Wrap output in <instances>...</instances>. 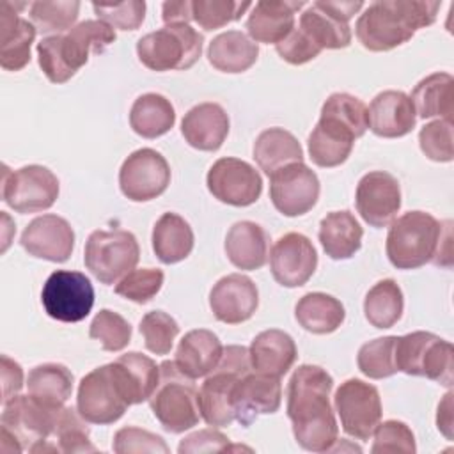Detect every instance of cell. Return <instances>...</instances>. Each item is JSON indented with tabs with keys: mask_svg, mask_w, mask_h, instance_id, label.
<instances>
[{
	"mask_svg": "<svg viewBox=\"0 0 454 454\" xmlns=\"http://www.w3.org/2000/svg\"><path fill=\"white\" fill-rule=\"evenodd\" d=\"M333 378L319 365L303 364L287 383V417L298 445L309 452H330L339 426L330 404Z\"/></svg>",
	"mask_w": 454,
	"mask_h": 454,
	"instance_id": "1",
	"label": "cell"
},
{
	"mask_svg": "<svg viewBox=\"0 0 454 454\" xmlns=\"http://www.w3.org/2000/svg\"><path fill=\"white\" fill-rule=\"evenodd\" d=\"M385 248L397 270H415L431 261L450 266V222H438L426 211H408L392 220Z\"/></svg>",
	"mask_w": 454,
	"mask_h": 454,
	"instance_id": "2",
	"label": "cell"
},
{
	"mask_svg": "<svg viewBox=\"0 0 454 454\" xmlns=\"http://www.w3.org/2000/svg\"><path fill=\"white\" fill-rule=\"evenodd\" d=\"M440 2L378 0L356 20L355 34L369 51H390L408 43L419 28L434 23Z\"/></svg>",
	"mask_w": 454,
	"mask_h": 454,
	"instance_id": "3",
	"label": "cell"
},
{
	"mask_svg": "<svg viewBox=\"0 0 454 454\" xmlns=\"http://www.w3.org/2000/svg\"><path fill=\"white\" fill-rule=\"evenodd\" d=\"M115 28L101 20H85L66 34L46 35L37 43V62L51 83H66L87 64L90 51L103 53L115 41Z\"/></svg>",
	"mask_w": 454,
	"mask_h": 454,
	"instance_id": "4",
	"label": "cell"
},
{
	"mask_svg": "<svg viewBox=\"0 0 454 454\" xmlns=\"http://www.w3.org/2000/svg\"><path fill=\"white\" fill-rule=\"evenodd\" d=\"M199 390L174 360L160 364V381L149 399L153 415L168 433H184L199 424Z\"/></svg>",
	"mask_w": 454,
	"mask_h": 454,
	"instance_id": "5",
	"label": "cell"
},
{
	"mask_svg": "<svg viewBox=\"0 0 454 454\" xmlns=\"http://www.w3.org/2000/svg\"><path fill=\"white\" fill-rule=\"evenodd\" d=\"M60 410L46 408L30 394L12 395L4 403L2 411V450L34 452L35 447L55 434Z\"/></svg>",
	"mask_w": 454,
	"mask_h": 454,
	"instance_id": "6",
	"label": "cell"
},
{
	"mask_svg": "<svg viewBox=\"0 0 454 454\" xmlns=\"http://www.w3.org/2000/svg\"><path fill=\"white\" fill-rule=\"evenodd\" d=\"M248 371H252V365L245 346L231 344L223 348L220 364L207 374L199 390V411L207 426L225 427L234 422L232 388Z\"/></svg>",
	"mask_w": 454,
	"mask_h": 454,
	"instance_id": "7",
	"label": "cell"
},
{
	"mask_svg": "<svg viewBox=\"0 0 454 454\" xmlns=\"http://www.w3.org/2000/svg\"><path fill=\"white\" fill-rule=\"evenodd\" d=\"M204 37L188 23L165 25L137 43L138 60L151 71L190 69L202 55Z\"/></svg>",
	"mask_w": 454,
	"mask_h": 454,
	"instance_id": "8",
	"label": "cell"
},
{
	"mask_svg": "<svg viewBox=\"0 0 454 454\" xmlns=\"http://www.w3.org/2000/svg\"><path fill=\"white\" fill-rule=\"evenodd\" d=\"M452 344L431 332H411L395 337L394 362L397 372L424 376L440 385H452Z\"/></svg>",
	"mask_w": 454,
	"mask_h": 454,
	"instance_id": "9",
	"label": "cell"
},
{
	"mask_svg": "<svg viewBox=\"0 0 454 454\" xmlns=\"http://www.w3.org/2000/svg\"><path fill=\"white\" fill-rule=\"evenodd\" d=\"M140 259V247L129 231H94L85 241V268L106 286L117 284L135 270Z\"/></svg>",
	"mask_w": 454,
	"mask_h": 454,
	"instance_id": "10",
	"label": "cell"
},
{
	"mask_svg": "<svg viewBox=\"0 0 454 454\" xmlns=\"http://www.w3.org/2000/svg\"><path fill=\"white\" fill-rule=\"evenodd\" d=\"M333 406L342 431L355 440H369L381 420V397L374 385L349 378L335 390Z\"/></svg>",
	"mask_w": 454,
	"mask_h": 454,
	"instance_id": "11",
	"label": "cell"
},
{
	"mask_svg": "<svg viewBox=\"0 0 454 454\" xmlns=\"http://www.w3.org/2000/svg\"><path fill=\"white\" fill-rule=\"evenodd\" d=\"M2 184L4 202L21 215L50 209L59 197V179L43 165H25L12 172L4 167Z\"/></svg>",
	"mask_w": 454,
	"mask_h": 454,
	"instance_id": "12",
	"label": "cell"
},
{
	"mask_svg": "<svg viewBox=\"0 0 454 454\" xmlns=\"http://www.w3.org/2000/svg\"><path fill=\"white\" fill-rule=\"evenodd\" d=\"M46 314L60 323H78L85 319L94 305V287L80 271H53L41 291Z\"/></svg>",
	"mask_w": 454,
	"mask_h": 454,
	"instance_id": "13",
	"label": "cell"
},
{
	"mask_svg": "<svg viewBox=\"0 0 454 454\" xmlns=\"http://www.w3.org/2000/svg\"><path fill=\"white\" fill-rule=\"evenodd\" d=\"M129 403L119 388L110 364L92 369L78 385L76 410L89 424H114L117 422Z\"/></svg>",
	"mask_w": 454,
	"mask_h": 454,
	"instance_id": "14",
	"label": "cell"
},
{
	"mask_svg": "<svg viewBox=\"0 0 454 454\" xmlns=\"http://www.w3.org/2000/svg\"><path fill=\"white\" fill-rule=\"evenodd\" d=\"M168 184L170 167L156 149H137L121 165L119 186L122 195L133 202L153 200L160 197Z\"/></svg>",
	"mask_w": 454,
	"mask_h": 454,
	"instance_id": "15",
	"label": "cell"
},
{
	"mask_svg": "<svg viewBox=\"0 0 454 454\" xmlns=\"http://www.w3.org/2000/svg\"><path fill=\"white\" fill-rule=\"evenodd\" d=\"M206 184L216 200L236 207L252 206L262 193L261 174L248 161L229 156L211 165Z\"/></svg>",
	"mask_w": 454,
	"mask_h": 454,
	"instance_id": "16",
	"label": "cell"
},
{
	"mask_svg": "<svg viewBox=\"0 0 454 454\" xmlns=\"http://www.w3.org/2000/svg\"><path fill=\"white\" fill-rule=\"evenodd\" d=\"M317 174L303 161L291 163L270 176V199L284 216L309 213L319 199Z\"/></svg>",
	"mask_w": 454,
	"mask_h": 454,
	"instance_id": "17",
	"label": "cell"
},
{
	"mask_svg": "<svg viewBox=\"0 0 454 454\" xmlns=\"http://www.w3.org/2000/svg\"><path fill=\"white\" fill-rule=\"evenodd\" d=\"M317 268V252L301 232L280 236L270 252L273 278L284 287H300L309 282Z\"/></svg>",
	"mask_w": 454,
	"mask_h": 454,
	"instance_id": "18",
	"label": "cell"
},
{
	"mask_svg": "<svg viewBox=\"0 0 454 454\" xmlns=\"http://www.w3.org/2000/svg\"><path fill=\"white\" fill-rule=\"evenodd\" d=\"M356 211L371 227H387L401 209L399 181L385 172L372 170L362 176L355 193Z\"/></svg>",
	"mask_w": 454,
	"mask_h": 454,
	"instance_id": "19",
	"label": "cell"
},
{
	"mask_svg": "<svg viewBox=\"0 0 454 454\" xmlns=\"http://www.w3.org/2000/svg\"><path fill=\"white\" fill-rule=\"evenodd\" d=\"M232 413L243 427L264 413H275L282 403L280 378L248 371L243 374L232 388Z\"/></svg>",
	"mask_w": 454,
	"mask_h": 454,
	"instance_id": "20",
	"label": "cell"
},
{
	"mask_svg": "<svg viewBox=\"0 0 454 454\" xmlns=\"http://www.w3.org/2000/svg\"><path fill=\"white\" fill-rule=\"evenodd\" d=\"M20 243L37 259L66 262L74 248V231L66 218L59 215H43L25 227Z\"/></svg>",
	"mask_w": 454,
	"mask_h": 454,
	"instance_id": "21",
	"label": "cell"
},
{
	"mask_svg": "<svg viewBox=\"0 0 454 454\" xmlns=\"http://www.w3.org/2000/svg\"><path fill=\"white\" fill-rule=\"evenodd\" d=\"M259 305V291L252 278L241 273L222 277L209 291L213 316L227 325L248 321Z\"/></svg>",
	"mask_w": 454,
	"mask_h": 454,
	"instance_id": "22",
	"label": "cell"
},
{
	"mask_svg": "<svg viewBox=\"0 0 454 454\" xmlns=\"http://www.w3.org/2000/svg\"><path fill=\"white\" fill-rule=\"evenodd\" d=\"M356 138L360 137L349 124L321 110L319 121L307 140L309 156L317 167H339L349 158Z\"/></svg>",
	"mask_w": 454,
	"mask_h": 454,
	"instance_id": "23",
	"label": "cell"
},
{
	"mask_svg": "<svg viewBox=\"0 0 454 454\" xmlns=\"http://www.w3.org/2000/svg\"><path fill=\"white\" fill-rule=\"evenodd\" d=\"M25 4L4 0L0 4V66L5 71H20L30 62V46L35 39V25L21 18L18 9Z\"/></svg>",
	"mask_w": 454,
	"mask_h": 454,
	"instance_id": "24",
	"label": "cell"
},
{
	"mask_svg": "<svg viewBox=\"0 0 454 454\" xmlns=\"http://www.w3.org/2000/svg\"><path fill=\"white\" fill-rule=\"evenodd\" d=\"M369 128L376 137L399 138L408 135L417 122L415 106L403 90H383L374 96L367 108Z\"/></svg>",
	"mask_w": 454,
	"mask_h": 454,
	"instance_id": "25",
	"label": "cell"
},
{
	"mask_svg": "<svg viewBox=\"0 0 454 454\" xmlns=\"http://www.w3.org/2000/svg\"><path fill=\"white\" fill-rule=\"evenodd\" d=\"M305 2L289 0H261L252 7L247 20V30L254 43L278 44L294 28L296 12Z\"/></svg>",
	"mask_w": 454,
	"mask_h": 454,
	"instance_id": "26",
	"label": "cell"
},
{
	"mask_svg": "<svg viewBox=\"0 0 454 454\" xmlns=\"http://www.w3.org/2000/svg\"><path fill=\"white\" fill-rule=\"evenodd\" d=\"M181 133L193 149L218 151L229 135V115L218 103H199L184 114Z\"/></svg>",
	"mask_w": 454,
	"mask_h": 454,
	"instance_id": "27",
	"label": "cell"
},
{
	"mask_svg": "<svg viewBox=\"0 0 454 454\" xmlns=\"http://www.w3.org/2000/svg\"><path fill=\"white\" fill-rule=\"evenodd\" d=\"M110 367L129 406L151 399L160 381V365L153 358L138 351H129L110 362Z\"/></svg>",
	"mask_w": 454,
	"mask_h": 454,
	"instance_id": "28",
	"label": "cell"
},
{
	"mask_svg": "<svg viewBox=\"0 0 454 454\" xmlns=\"http://www.w3.org/2000/svg\"><path fill=\"white\" fill-rule=\"evenodd\" d=\"M252 371L282 378L298 356L293 337L284 330H264L257 333L248 348Z\"/></svg>",
	"mask_w": 454,
	"mask_h": 454,
	"instance_id": "29",
	"label": "cell"
},
{
	"mask_svg": "<svg viewBox=\"0 0 454 454\" xmlns=\"http://www.w3.org/2000/svg\"><path fill=\"white\" fill-rule=\"evenodd\" d=\"M223 355V346L216 333L206 328L190 330L179 340L176 349V365L190 378L207 376L218 364Z\"/></svg>",
	"mask_w": 454,
	"mask_h": 454,
	"instance_id": "30",
	"label": "cell"
},
{
	"mask_svg": "<svg viewBox=\"0 0 454 454\" xmlns=\"http://www.w3.org/2000/svg\"><path fill=\"white\" fill-rule=\"evenodd\" d=\"M268 232L255 222H236L225 236L227 259L239 270H259L268 261Z\"/></svg>",
	"mask_w": 454,
	"mask_h": 454,
	"instance_id": "31",
	"label": "cell"
},
{
	"mask_svg": "<svg viewBox=\"0 0 454 454\" xmlns=\"http://www.w3.org/2000/svg\"><path fill=\"white\" fill-rule=\"evenodd\" d=\"M364 229L348 209L332 211L319 222V243L330 259L353 257L362 247Z\"/></svg>",
	"mask_w": 454,
	"mask_h": 454,
	"instance_id": "32",
	"label": "cell"
},
{
	"mask_svg": "<svg viewBox=\"0 0 454 454\" xmlns=\"http://www.w3.org/2000/svg\"><path fill=\"white\" fill-rule=\"evenodd\" d=\"M153 250L163 264H176L186 259L195 243L190 223L177 213H163L153 227Z\"/></svg>",
	"mask_w": 454,
	"mask_h": 454,
	"instance_id": "33",
	"label": "cell"
},
{
	"mask_svg": "<svg viewBox=\"0 0 454 454\" xmlns=\"http://www.w3.org/2000/svg\"><path fill=\"white\" fill-rule=\"evenodd\" d=\"M259 57V46L239 30L218 34L207 46L209 64L222 73H243Z\"/></svg>",
	"mask_w": 454,
	"mask_h": 454,
	"instance_id": "34",
	"label": "cell"
},
{
	"mask_svg": "<svg viewBox=\"0 0 454 454\" xmlns=\"http://www.w3.org/2000/svg\"><path fill=\"white\" fill-rule=\"evenodd\" d=\"M254 160L266 176H271L286 165L303 161V149L291 131L268 128L254 142Z\"/></svg>",
	"mask_w": 454,
	"mask_h": 454,
	"instance_id": "35",
	"label": "cell"
},
{
	"mask_svg": "<svg viewBox=\"0 0 454 454\" xmlns=\"http://www.w3.org/2000/svg\"><path fill=\"white\" fill-rule=\"evenodd\" d=\"M73 372L55 362L39 364L30 369L27 378L28 394L50 410H60L73 392Z\"/></svg>",
	"mask_w": 454,
	"mask_h": 454,
	"instance_id": "36",
	"label": "cell"
},
{
	"mask_svg": "<svg viewBox=\"0 0 454 454\" xmlns=\"http://www.w3.org/2000/svg\"><path fill=\"white\" fill-rule=\"evenodd\" d=\"M410 99L420 119L440 117L452 121L454 78L449 73H431L413 87Z\"/></svg>",
	"mask_w": 454,
	"mask_h": 454,
	"instance_id": "37",
	"label": "cell"
},
{
	"mask_svg": "<svg viewBox=\"0 0 454 454\" xmlns=\"http://www.w3.org/2000/svg\"><path fill=\"white\" fill-rule=\"evenodd\" d=\"M294 317L298 325L316 335H326L335 332L346 319L344 305L326 293H307L303 294L296 307Z\"/></svg>",
	"mask_w": 454,
	"mask_h": 454,
	"instance_id": "38",
	"label": "cell"
},
{
	"mask_svg": "<svg viewBox=\"0 0 454 454\" xmlns=\"http://www.w3.org/2000/svg\"><path fill=\"white\" fill-rule=\"evenodd\" d=\"M176 122V110L172 103L158 94L147 92L138 96L129 110L131 129L144 138H158L168 133Z\"/></svg>",
	"mask_w": 454,
	"mask_h": 454,
	"instance_id": "39",
	"label": "cell"
},
{
	"mask_svg": "<svg viewBox=\"0 0 454 454\" xmlns=\"http://www.w3.org/2000/svg\"><path fill=\"white\" fill-rule=\"evenodd\" d=\"M298 28L323 50H340L351 44V28L346 21L337 20L321 7L319 2H312L301 14Z\"/></svg>",
	"mask_w": 454,
	"mask_h": 454,
	"instance_id": "40",
	"label": "cell"
},
{
	"mask_svg": "<svg viewBox=\"0 0 454 454\" xmlns=\"http://www.w3.org/2000/svg\"><path fill=\"white\" fill-rule=\"evenodd\" d=\"M403 291L392 278L376 282L365 294L364 314L374 328H392L403 316Z\"/></svg>",
	"mask_w": 454,
	"mask_h": 454,
	"instance_id": "41",
	"label": "cell"
},
{
	"mask_svg": "<svg viewBox=\"0 0 454 454\" xmlns=\"http://www.w3.org/2000/svg\"><path fill=\"white\" fill-rule=\"evenodd\" d=\"M80 12L76 0H37L30 4V20L43 34H66Z\"/></svg>",
	"mask_w": 454,
	"mask_h": 454,
	"instance_id": "42",
	"label": "cell"
},
{
	"mask_svg": "<svg viewBox=\"0 0 454 454\" xmlns=\"http://www.w3.org/2000/svg\"><path fill=\"white\" fill-rule=\"evenodd\" d=\"M397 335L378 337L365 342L356 355V364L362 374L371 380H383L397 372L394 362V346Z\"/></svg>",
	"mask_w": 454,
	"mask_h": 454,
	"instance_id": "43",
	"label": "cell"
},
{
	"mask_svg": "<svg viewBox=\"0 0 454 454\" xmlns=\"http://www.w3.org/2000/svg\"><path fill=\"white\" fill-rule=\"evenodd\" d=\"M89 434L90 429L87 426V420L78 413L76 408L64 406L59 411L55 436L60 452H96L98 449L92 445Z\"/></svg>",
	"mask_w": 454,
	"mask_h": 454,
	"instance_id": "44",
	"label": "cell"
},
{
	"mask_svg": "<svg viewBox=\"0 0 454 454\" xmlns=\"http://www.w3.org/2000/svg\"><path fill=\"white\" fill-rule=\"evenodd\" d=\"M89 337L98 340L105 351H121L131 340V325L117 312L110 309H101L90 326Z\"/></svg>",
	"mask_w": 454,
	"mask_h": 454,
	"instance_id": "45",
	"label": "cell"
},
{
	"mask_svg": "<svg viewBox=\"0 0 454 454\" xmlns=\"http://www.w3.org/2000/svg\"><path fill=\"white\" fill-rule=\"evenodd\" d=\"M250 7V2L238 0H192V18L200 28L216 30L239 20Z\"/></svg>",
	"mask_w": 454,
	"mask_h": 454,
	"instance_id": "46",
	"label": "cell"
},
{
	"mask_svg": "<svg viewBox=\"0 0 454 454\" xmlns=\"http://www.w3.org/2000/svg\"><path fill=\"white\" fill-rule=\"evenodd\" d=\"M145 348L154 355H167L170 353L174 340L179 333L177 321L163 312V310H151L140 319L138 326Z\"/></svg>",
	"mask_w": 454,
	"mask_h": 454,
	"instance_id": "47",
	"label": "cell"
},
{
	"mask_svg": "<svg viewBox=\"0 0 454 454\" xmlns=\"http://www.w3.org/2000/svg\"><path fill=\"white\" fill-rule=\"evenodd\" d=\"M163 271L158 268L131 270L115 284V293L135 303L151 301L163 286Z\"/></svg>",
	"mask_w": 454,
	"mask_h": 454,
	"instance_id": "48",
	"label": "cell"
},
{
	"mask_svg": "<svg viewBox=\"0 0 454 454\" xmlns=\"http://www.w3.org/2000/svg\"><path fill=\"white\" fill-rule=\"evenodd\" d=\"M420 151L433 161L447 163L454 158L452 121L436 119L424 124L419 131Z\"/></svg>",
	"mask_w": 454,
	"mask_h": 454,
	"instance_id": "49",
	"label": "cell"
},
{
	"mask_svg": "<svg viewBox=\"0 0 454 454\" xmlns=\"http://www.w3.org/2000/svg\"><path fill=\"white\" fill-rule=\"evenodd\" d=\"M98 20L108 23L112 28L119 30H137L145 18L144 0H126L117 4H92Z\"/></svg>",
	"mask_w": 454,
	"mask_h": 454,
	"instance_id": "50",
	"label": "cell"
},
{
	"mask_svg": "<svg viewBox=\"0 0 454 454\" xmlns=\"http://www.w3.org/2000/svg\"><path fill=\"white\" fill-rule=\"evenodd\" d=\"M374 442L371 450L374 454L378 452H406L413 454L417 450L413 431L408 427V424L401 420H385L376 426L374 429Z\"/></svg>",
	"mask_w": 454,
	"mask_h": 454,
	"instance_id": "51",
	"label": "cell"
},
{
	"mask_svg": "<svg viewBox=\"0 0 454 454\" xmlns=\"http://www.w3.org/2000/svg\"><path fill=\"white\" fill-rule=\"evenodd\" d=\"M112 449L117 454H131V452H135V454H140V452L168 454V447L160 434H154L151 431H145V429H140L135 426L119 429L114 436Z\"/></svg>",
	"mask_w": 454,
	"mask_h": 454,
	"instance_id": "52",
	"label": "cell"
},
{
	"mask_svg": "<svg viewBox=\"0 0 454 454\" xmlns=\"http://www.w3.org/2000/svg\"><path fill=\"white\" fill-rule=\"evenodd\" d=\"M275 50L282 60L293 66H301L321 53V50L314 46V43L300 28H293L284 41L275 44Z\"/></svg>",
	"mask_w": 454,
	"mask_h": 454,
	"instance_id": "53",
	"label": "cell"
},
{
	"mask_svg": "<svg viewBox=\"0 0 454 454\" xmlns=\"http://www.w3.org/2000/svg\"><path fill=\"white\" fill-rule=\"evenodd\" d=\"M229 449V438L216 429H200L181 440L177 452H223Z\"/></svg>",
	"mask_w": 454,
	"mask_h": 454,
	"instance_id": "54",
	"label": "cell"
},
{
	"mask_svg": "<svg viewBox=\"0 0 454 454\" xmlns=\"http://www.w3.org/2000/svg\"><path fill=\"white\" fill-rule=\"evenodd\" d=\"M0 369H2V401H9L12 395H16L23 387V369L18 362L9 358L7 355H2L0 358Z\"/></svg>",
	"mask_w": 454,
	"mask_h": 454,
	"instance_id": "55",
	"label": "cell"
},
{
	"mask_svg": "<svg viewBox=\"0 0 454 454\" xmlns=\"http://www.w3.org/2000/svg\"><path fill=\"white\" fill-rule=\"evenodd\" d=\"M161 20L165 25H179L188 23L192 18V2L190 0H177V2H163L161 5Z\"/></svg>",
	"mask_w": 454,
	"mask_h": 454,
	"instance_id": "56",
	"label": "cell"
},
{
	"mask_svg": "<svg viewBox=\"0 0 454 454\" xmlns=\"http://www.w3.org/2000/svg\"><path fill=\"white\" fill-rule=\"evenodd\" d=\"M321 7L325 11H328L332 16H335L337 20H342V21H349L362 7H364V2L356 0V2H340V0H319Z\"/></svg>",
	"mask_w": 454,
	"mask_h": 454,
	"instance_id": "57",
	"label": "cell"
},
{
	"mask_svg": "<svg viewBox=\"0 0 454 454\" xmlns=\"http://www.w3.org/2000/svg\"><path fill=\"white\" fill-rule=\"evenodd\" d=\"M436 424L438 429L447 436L452 438V392H447L443 395V401L438 404V413H436Z\"/></svg>",
	"mask_w": 454,
	"mask_h": 454,
	"instance_id": "58",
	"label": "cell"
}]
</instances>
